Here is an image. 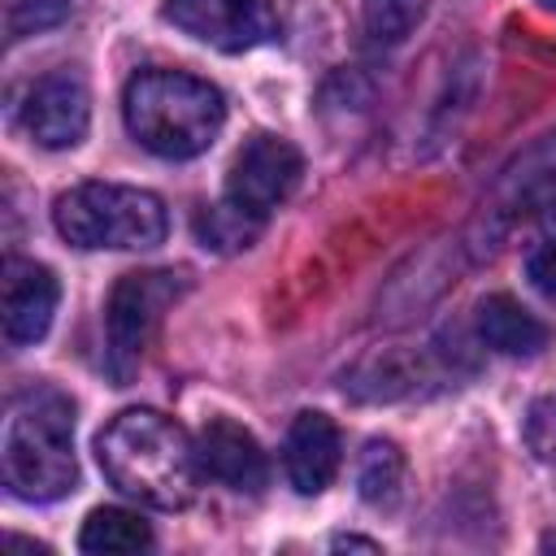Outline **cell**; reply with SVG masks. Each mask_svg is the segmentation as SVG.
Returning a JSON list of instances; mask_svg holds the SVG:
<instances>
[{"label": "cell", "instance_id": "obj_1", "mask_svg": "<svg viewBox=\"0 0 556 556\" xmlns=\"http://www.w3.org/2000/svg\"><path fill=\"white\" fill-rule=\"evenodd\" d=\"M96 456H100L104 478L122 495H130L148 508H161V513L187 508L195 495V482H200L195 443L187 439V430L174 417H165L156 408L117 413L100 430Z\"/></svg>", "mask_w": 556, "mask_h": 556}, {"label": "cell", "instance_id": "obj_2", "mask_svg": "<svg viewBox=\"0 0 556 556\" xmlns=\"http://www.w3.org/2000/svg\"><path fill=\"white\" fill-rule=\"evenodd\" d=\"M0 478L17 500L48 504L74 491L78 460H74V404L48 387H22L0 426Z\"/></svg>", "mask_w": 556, "mask_h": 556}, {"label": "cell", "instance_id": "obj_3", "mask_svg": "<svg viewBox=\"0 0 556 556\" xmlns=\"http://www.w3.org/2000/svg\"><path fill=\"white\" fill-rule=\"evenodd\" d=\"M122 113L139 148L165 161H191L222 135L226 100L208 78L182 70H143L126 83Z\"/></svg>", "mask_w": 556, "mask_h": 556}, {"label": "cell", "instance_id": "obj_4", "mask_svg": "<svg viewBox=\"0 0 556 556\" xmlns=\"http://www.w3.org/2000/svg\"><path fill=\"white\" fill-rule=\"evenodd\" d=\"M56 230L83 252L117 248V252H148L165 243L169 217L161 195L126 182H78L70 187L56 208Z\"/></svg>", "mask_w": 556, "mask_h": 556}, {"label": "cell", "instance_id": "obj_5", "mask_svg": "<svg viewBox=\"0 0 556 556\" xmlns=\"http://www.w3.org/2000/svg\"><path fill=\"white\" fill-rule=\"evenodd\" d=\"M187 291V278L174 274V269H143V274H122L113 295H109V308H104V330H109V343H104V369L117 387H126L165 317V308Z\"/></svg>", "mask_w": 556, "mask_h": 556}, {"label": "cell", "instance_id": "obj_6", "mask_svg": "<svg viewBox=\"0 0 556 556\" xmlns=\"http://www.w3.org/2000/svg\"><path fill=\"white\" fill-rule=\"evenodd\" d=\"M300 174H304V156L291 139H278V135H252L230 174H226V204H235L239 213L256 217V222H269V213L300 187Z\"/></svg>", "mask_w": 556, "mask_h": 556}, {"label": "cell", "instance_id": "obj_7", "mask_svg": "<svg viewBox=\"0 0 556 556\" xmlns=\"http://www.w3.org/2000/svg\"><path fill=\"white\" fill-rule=\"evenodd\" d=\"M165 17L217 52H252L278 39L274 0H165Z\"/></svg>", "mask_w": 556, "mask_h": 556}, {"label": "cell", "instance_id": "obj_8", "mask_svg": "<svg viewBox=\"0 0 556 556\" xmlns=\"http://www.w3.org/2000/svg\"><path fill=\"white\" fill-rule=\"evenodd\" d=\"M87 126H91V96L78 74L56 70V74H43L39 83H30V91L22 100V130L39 148H48V152L74 148V143H83Z\"/></svg>", "mask_w": 556, "mask_h": 556}, {"label": "cell", "instance_id": "obj_9", "mask_svg": "<svg viewBox=\"0 0 556 556\" xmlns=\"http://www.w3.org/2000/svg\"><path fill=\"white\" fill-rule=\"evenodd\" d=\"M195 456H200V473H208L213 482H222L239 495H261V486L269 482L261 443L252 439V430H243L230 417L204 421V430L195 434Z\"/></svg>", "mask_w": 556, "mask_h": 556}, {"label": "cell", "instance_id": "obj_10", "mask_svg": "<svg viewBox=\"0 0 556 556\" xmlns=\"http://www.w3.org/2000/svg\"><path fill=\"white\" fill-rule=\"evenodd\" d=\"M0 287H4V339L13 348L39 343L48 334L56 300H61V287H56L52 269L35 265V261H22V256H9Z\"/></svg>", "mask_w": 556, "mask_h": 556}, {"label": "cell", "instance_id": "obj_11", "mask_svg": "<svg viewBox=\"0 0 556 556\" xmlns=\"http://www.w3.org/2000/svg\"><path fill=\"white\" fill-rule=\"evenodd\" d=\"M339 460H343V443H339L334 421L326 413H300L282 443V465H287L291 486L300 495H321L334 482Z\"/></svg>", "mask_w": 556, "mask_h": 556}, {"label": "cell", "instance_id": "obj_12", "mask_svg": "<svg viewBox=\"0 0 556 556\" xmlns=\"http://www.w3.org/2000/svg\"><path fill=\"white\" fill-rule=\"evenodd\" d=\"M478 334L500 356H539L547 348V326L513 295H486L478 304Z\"/></svg>", "mask_w": 556, "mask_h": 556}, {"label": "cell", "instance_id": "obj_13", "mask_svg": "<svg viewBox=\"0 0 556 556\" xmlns=\"http://www.w3.org/2000/svg\"><path fill=\"white\" fill-rule=\"evenodd\" d=\"M78 547L96 552V556H104V552H143V547H152V526L130 508H96L78 530Z\"/></svg>", "mask_w": 556, "mask_h": 556}, {"label": "cell", "instance_id": "obj_14", "mask_svg": "<svg viewBox=\"0 0 556 556\" xmlns=\"http://www.w3.org/2000/svg\"><path fill=\"white\" fill-rule=\"evenodd\" d=\"M356 486H361V500L365 504L395 508V500L404 491V452L395 443H387V439L365 443L361 465H356Z\"/></svg>", "mask_w": 556, "mask_h": 556}, {"label": "cell", "instance_id": "obj_15", "mask_svg": "<svg viewBox=\"0 0 556 556\" xmlns=\"http://www.w3.org/2000/svg\"><path fill=\"white\" fill-rule=\"evenodd\" d=\"M261 226L265 222H256V217H248V213H239L235 204H213L200 222H195V230H200V243L204 248H217V252H239V248H248L256 235H261Z\"/></svg>", "mask_w": 556, "mask_h": 556}, {"label": "cell", "instance_id": "obj_16", "mask_svg": "<svg viewBox=\"0 0 556 556\" xmlns=\"http://www.w3.org/2000/svg\"><path fill=\"white\" fill-rule=\"evenodd\" d=\"M426 0H361V22L374 43H400L421 22Z\"/></svg>", "mask_w": 556, "mask_h": 556}, {"label": "cell", "instance_id": "obj_17", "mask_svg": "<svg viewBox=\"0 0 556 556\" xmlns=\"http://www.w3.org/2000/svg\"><path fill=\"white\" fill-rule=\"evenodd\" d=\"M74 0H9L4 4V30L9 39H26V35H43L52 26H61L70 17Z\"/></svg>", "mask_w": 556, "mask_h": 556}, {"label": "cell", "instance_id": "obj_18", "mask_svg": "<svg viewBox=\"0 0 556 556\" xmlns=\"http://www.w3.org/2000/svg\"><path fill=\"white\" fill-rule=\"evenodd\" d=\"M526 447L534 452V460L556 465V391L539 395L526 413Z\"/></svg>", "mask_w": 556, "mask_h": 556}, {"label": "cell", "instance_id": "obj_19", "mask_svg": "<svg viewBox=\"0 0 556 556\" xmlns=\"http://www.w3.org/2000/svg\"><path fill=\"white\" fill-rule=\"evenodd\" d=\"M526 278H530V287H534L543 300L556 304V239H543V243L526 256Z\"/></svg>", "mask_w": 556, "mask_h": 556}, {"label": "cell", "instance_id": "obj_20", "mask_svg": "<svg viewBox=\"0 0 556 556\" xmlns=\"http://www.w3.org/2000/svg\"><path fill=\"white\" fill-rule=\"evenodd\" d=\"M334 547H365V552H378V543H374V539H356V534L334 539Z\"/></svg>", "mask_w": 556, "mask_h": 556}, {"label": "cell", "instance_id": "obj_21", "mask_svg": "<svg viewBox=\"0 0 556 556\" xmlns=\"http://www.w3.org/2000/svg\"><path fill=\"white\" fill-rule=\"evenodd\" d=\"M543 4H547V9H556V0H543Z\"/></svg>", "mask_w": 556, "mask_h": 556}]
</instances>
